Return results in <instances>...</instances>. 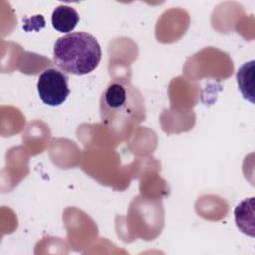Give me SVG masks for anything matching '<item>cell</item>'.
I'll return each mask as SVG.
<instances>
[{"label": "cell", "instance_id": "6da1fadb", "mask_svg": "<svg viewBox=\"0 0 255 255\" xmlns=\"http://www.w3.org/2000/svg\"><path fill=\"white\" fill-rule=\"evenodd\" d=\"M100 113L107 128L120 133L128 132L145 119L144 100L131 84L113 81L102 93Z\"/></svg>", "mask_w": 255, "mask_h": 255}, {"label": "cell", "instance_id": "7a4b0ae2", "mask_svg": "<svg viewBox=\"0 0 255 255\" xmlns=\"http://www.w3.org/2000/svg\"><path fill=\"white\" fill-rule=\"evenodd\" d=\"M102 58L97 39L86 32H75L58 38L54 44L53 60L62 71L86 75L94 71Z\"/></svg>", "mask_w": 255, "mask_h": 255}, {"label": "cell", "instance_id": "3957f363", "mask_svg": "<svg viewBox=\"0 0 255 255\" xmlns=\"http://www.w3.org/2000/svg\"><path fill=\"white\" fill-rule=\"evenodd\" d=\"M37 90L44 104L52 107L60 106L70 94L68 77L65 73L55 68H48L40 74Z\"/></svg>", "mask_w": 255, "mask_h": 255}, {"label": "cell", "instance_id": "277c9868", "mask_svg": "<svg viewBox=\"0 0 255 255\" xmlns=\"http://www.w3.org/2000/svg\"><path fill=\"white\" fill-rule=\"evenodd\" d=\"M78 12L71 6L59 5L52 13L51 21L55 30L61 33L72 32L79 22Z\"/></svg>", "mask_w": 255, "mask_h": 255}, {"label": "cell", "instance_id": "5b68a950", "mask_svg": "<svg viewBox=\"0 0 255 255\" xmlns=\"http://www.w3.org/2000/svg\"><path fill=\"white\" fill-rule=\"evenodd\" d=\"M255 198L250 197L240 202L235 210V222L237 227L245 234L254 237V205Z\"/></svg>", "mask_w": 255, "mask_h": 255}, {"label": "cell", "instance_id": "8992f818", "mask_svg": "<svg viewBox=\"0 0 255 255\" xmlns=\"http://www.w3.org/2000/svg\"><path fill=\"white\" fill-rule=\"evenodd\" d=\"M254 60L244 63L236 74V80L240 92L243 97L254 103V92H253V79H254Z\"/></svg>", "mask_w": 255, "mask_h": 255}]
</instances>
